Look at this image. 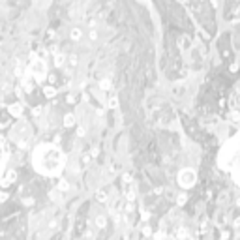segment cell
I'll return each mask as SVG.
<instances>
[{"label":"cell","mask_w":240,"mask_h":240,"mask_svg":"<svg viewBox=\"0 0 240 240\" xmlns=\"http://www.w3.org/2000/svg\"><path fill=\"white\" fill-rule=\"evenodd\" d=\"M32 165L39 175L60 176L66 167V154L53 143H41L32 152Z\"/></svg>","instance_id":"cell-1"},{"label":"cell","mask_w":240,"mask_h":240,"mask_svg":"<svg viewBox=\"0 0 240 240\" xmlns=\"http://www.w3.org/2000/svg\"><path fill=\"white\" fill-rule=\"evenodd\" d=\"M218 167L227 173L237 186H240V130L222 146L218 154Z\"/></svg>","instance_id":"cell-2"},{"label":"cell","mask_w":240,"mask_h":240,"mask_svg":"<svg viewBox=\"0 0 240 240\" xmlns=\"http://www.w3.org/2000/svg\"><path fill=\"white\" fill-rule=\"evenodd\" d=\"M30 75L34 77V81L38 83H43L45 77H47V66H45V60L39 58L38 54H32V64H30Z\"/></svg>","instance_id":"cell-3"},{"label":"cell","mask_w":240,"mask_h":240,"mask_svg":"<svg viewBox=\"0 0 240 240\" xmlns=\"http://www.w3.org/2000/svg\"><path fill=\"white\" fill-rule=\"evenodd\" d=\"M195 180H197V173L193 169H184V171L178 173V184L186 190H190L195 184Z\"/></svg>","instance_id":"cell-4"},{"label":"cell","mask_w":240,"mask_h":240,"mask_svg":"<svg viewBox=\"0 0 240 240\" xmlns=\"http://www.w3.org/2000/svg\"><path fill=\"white\" fill-rule=\"evenodd\" d=\"M6 160H8V152H6L4 139L0 137V176H2V171L6 169Z\"/></svg>","instance_id":"cell-5"},{"label":"cell","mask_w":240,"mask_h":240,"mask_svg":"<svg viewBox=\"0 0 240 240\" xmlns=\"http://www.w3.org/2000/svg\"><path fill=\"white\" fill-rule=\"evenodd\" d=\"M8 113H9L11 116H15V118H21V115H23V105H21V103H11V105L8 107Z\"/></svg>","instance_id":"cell-6"},{"label":"cell","mask_w":240,"mask_h":240,"mask_svg":"<svg viewBox=\"0 0 240 240\" xmlns=\"http://www.w3.org/2000/svg\"><path fill=\"white\" fill-rule=\"evenodd\" d=\"M28 77H30V69L26 71V77L23 79V88H24V92H32V90H34V83H32Z\"/></svg>","instance_id":"cell-7"},{"label":"cell","mask_w":240,"mask_h":240,"mask_svg":"<svg viewBox=\"0 0 240 240\" xmlns=\"http://www.w3.org/2000/svg\"><path fill=\"white\" fill-rule=\"evenodd\" d=\"M69 38H71L73 41H79V39L83 38V30H81L79 26H75V28H71V32H69Z\"/></svg>","instance_id":"cell-8"},{"label":"cell","mask_w":240,"mask_h":240,"mask_svg":"<svg viewBox=\"0 0 240 240\" xmlns=\"http://www.w3.org/2000/svg\"><path fill=\"white\" fill-rule=\"evenodd\" d=\"M64 62H66V56H64L62 53H54V66H56V68H62Z\"/></svg>","instance_id":"cell-9"},{"label":"cell","mask_w":240,"mask_h":240,"mask_svg":"<svg viewBox=\"0 0 240 240\" xmlns=\"http://www.w3.org/2000/svg\"><path fill=\"white\" fill-rule=\"evenodd\" d=\"M56 190H58V191H68V190H69V182H68L66 178H60V180H58Z\"/></svg>","instance_id":"cell-10"},{"label":"cell","mask_w":240,"mask_h":240,"mask_svg":"<svg viewBox=\"0 0 240 240\" xmlns=\"http://www.w3.org/2000/svg\"><path fill=\"white\" fill-rule=\"evenodd\" d=\"M43 94H45V98H54L56 96V88L54 86H43Z\"/></svg>","instance_id":"cell-11"},{"label":"cell","mask_w":240,"mask_h":240,"mask_svg":"<svg viewBox=\"0 0 240 240\" xmlns=\"http://www.w3.org/2000/svg\"><path fill=\"white\" fill-rule=\"evenodd\" d=\"M73 124H75V116H73L71 113H68V115L64 116V126H66V128H71Z\"/></svg>","instance_id":"cell-12"},{"label":"cell","mask_w":240,"mask_h":240,"mask_svg":"<svg viewBox=\"0 0 240 240\" xmlns=\"http://www.w3.org/2000/svg\"><path fill=\"white\" fill-rule=\"evenodd\" d=\"M100 88H101V90H109V88H111V81H109V79H101V81H100Z\"/></svg>","instance_id":"cell-13"},{"label":"cell","mask_w":240,"mask_h":240,"mask_svg":"<svg viewBox=\"0 0 240 240\" xmlns=\"http://www.w3.org/2000/svg\"><path fill=\"white\" fill-rule=\"evenodd\" d=\"M96 197H98V201H105V199H107V193H105V191H101V190H100V191H98V193H96Z\"/></svg>","instance_id":"cell-14"},{"label":"cell","mask_w":240,"mask_h":240,"mask_svg":"<svg viewBox=\"0 0 240 240\" xmlns=\"http://www.w3.org/2000/svg\"><path fill=\"white\" fill-rule=\"evenodd\" d=\"M96 225H98V227H105V218H103V216H98Z\"/></svg>","instance_id":"cell-15"},{"label":"cell","mask_w":240,"mask_h":240,"mask_svg":"<svg viewBox=\"0 0 240 240\" xmlns=\"http://www.w3.org/2000/svg\"><path fill=\"white\" fill-rule=\"evenodd\" d=\"M23 205L32 207V205H34V199H32V197H24V199H23Z\"/></svg>","instance_id":"cell-16"},{"label":"cell","mask_w":240,"mask_h":240,"mask_svg":"<svg viewBox=\"0 0 240 240\" xmlns=\"http://www.w3.org/2000/svg\"><path fill=\"white\" fill-rule=\"evenodd\" d=\"M68 60H69V64H71V66H77V56H75V54H69V58H68Z\"/></svg>","instance_id":"cell-17"},{"label":"cell","mask_w":240,"mask_h":240,"mask_svg":"<svg viewBox=\"0 0 240 240\" xmlns=\"http://www.w3.org/2000/svg\"><path fill=\"white\" fill-rule=\"evenodd\" d=\"M32 115H34V116H39V115H41V107H34V109H32Z\"/></svg>","instance_id":"cell-18"},{"label":"cell","mask_w":240,"mask_h":240,"mask_svg":"<svg viewBox=\"0 0 240 240\" xmlns=\"http://www.w3.org/2000/svg\"><path fill=\"white\" fill-rule=\"evenodd\" d=\"M56 225H58L56 220H51V222H49V229H56Z\"/></svg>","instance_id":"cell-19"},{"label":"cell","mask_w":240,"mask_h":240,"mask_svg":"<svg viewBox=\"0 0 240 240\" xmlns=\"http://www.w3.org/2000/svg\"><path fill=\"white\" fill-rule=\"evenodd\" d=\"M8 191H0V201H8Z\"/></svg>","instance_id":"cell-20"},{"label":"cell","mask_w":240,"mask_h":240,"mask_svg":"<svg viewBox=\"0 0 240 240\" xmlns=\"http://www.w3.org/2000/svg\"><path fill=\"white\" fill-rule=\"evenodd\" d=\"M88 38H90V39H92V41H94V39H98V32H96V30H92V32H90V36H88Z\"/></svg>","instance_id":"cell-21"},{"label":"cell","mask_w":240,"mask_h":240,"mask_svg":"<svg viewBox=\"0 0 240 240\" xmlns=\"http://www.w3.org/2000/svg\"><path fill=\"white\" fill-rule=\"evenodd\" d=\"M109 105H111V107H116V105H118V100H116V98H111Z\"/></svg>","instance_id":"cell-22"},{"label":"cell","mask_w":240,"mask_h":240,"mask_svg":"<svg viewBox=\"0 0 240 240\" xmlns=\"http://www.w3.org/2000/svg\"><path fill=\"white\" fill-rule=\"evenodd\" d=\"M84 133H86L84 128H77V135H79V137H84Z\"/></svg>","instance_id":"cell-23"},{"label":"cell","mask_w":240,"mask_h":240,"mask_svg":"<svg viewBox=\"0 0 240 240\" xmlns=\"http://www.w3.org/2000/svg\"><path fill=\"white\" fill-rule=\"evenodd\" d=\"M21 73H23V69H21V66H17L15 68V75H21Z\"/></svg>","instance_id":"cell-24"},{"label":"cell","mask_w":240,"mask_h":240,"mask_svg":"<svg viewBox=\"0 0 240 240\" xmlns=\"http://www.w3.org/2000/svg\"><path fill=\"white\" fill-rule=\"evenodd\" d=\"M68 103H75V98L73 96H68Z\"/></svg>","instance_id":"cell-25"}]
</instances>
